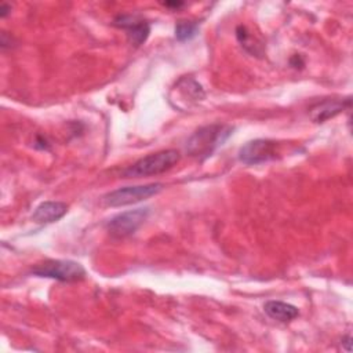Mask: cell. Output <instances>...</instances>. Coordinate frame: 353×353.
Here are the masks:
<instances>
[{"instance_id":"5bb4252c","label":"cell","mask_w":353,"mask_h":353,"mask_svg":"<svg viewBox=\"0 0 353 353\" xmlns=\"http://www.w3.org/2000/svg\"><path fill=\"white\" fill-rule=\"evenodd\" d=\"M165 7H170V8H179V7H182L185 3H182V1H165V3H163Z\"/></svg>"},{"instance_id":"6da1fadb","label":"cell","mask_w":353,"mask_h":353,"mask_svg":"<svg viewBox=\"0 0 353 353\" xmlns=\"http://www.w3.org/2000/svg\"><path fill=\"white\" fill-rule=\"evenodd\" d=\"M233 127L228 124H208L196 130L186 141V152L189 156L205 160L232 135Z\"/></svg>"},{"instance_id":"9c48e42d","label":"cell","mask_w":353,"mask_h":353,"mask_svg":"<svg viewBox=\"0 0 353 353\" xmlns=\"http://www.w3.org/2000/svg\"><path fill=\"white\" fill-rule=\"evenodd\" d=\"M68 212V204L62 201H44L39 204L33 214L32 219L36 223H52L59 221Z\"/></svg>"},{"instance_id":"30bf717a","label":"cell","mask_w":353,"mask_h":353,"mask_svg":"<svg viewBox=\"0 0 353 353\" xmlns=\"http://www.w3.org/2000/svg\"><path fill=\"white\" fill-rule=\"evenodd\" d=\"M263 310L270 319L280 323H288L295 317H298L299 314V310L296 306L287 302H281V301H268L263 305Z\"/></svg>"},{"instance_id":"7a4b0ae2","label":"cell","mask_w":353,"mask_h":353,"mask_svg":"<svg viewBox=\"0 0 353 353\" xmlns=\"http://www.w3.org/2000/svg\"><path fill=\"white\" fill-rule=\"evenodd\" d=\"M181 159V154L175 149H167L160 150L156 153H150L138 161H135L132 165H130L127 170H124V176L132 178V176H150L157 175L168 171L172 168Z\"/></svg>"},{"instance_id":"7c38bea8","label":"cell","mask_w":353,"mask_h":353,"mask_svg":"<svg viewBox=\"0 0 353 353\" xmlns=\"http://www.w3.org/2000/svg\"><path fill=\"white\" fill-rule=\"evenodd\" d=\"M12 43V37L10 36V34H7L6 32H3L1 33V37H0V46H1V48L3 50H6V48H11V44Z\"/></svg>"},{"instance_id":"8992f818","label":"cell","mask_w":353,"mask_h":353,"mask_svg":"<svg viewBox=\"0 0 353 353\" xmlns=\"http://www.w3.org/2000/svg\"><path fill=\"white\" fill-rule=\"evenodd\" d=\"M149 216V208H135L120 212L110 218L106 223L108 232L117 239L132 234Z\"/></svg>"},{"instance_id":"8fae6325","label":"cell","mask_w":353,"mask_h":353,"mask_svg":"<svg viewBox=\"0 0 353 353\" xmlns=\"http://www.w3.org/2000/svg\"><path fill=\"white\" fill-rule=\"evenodd\" d=\"M199 33V23L194 21H179L175 25V37L179 41L193 39Z\"/></svg>"},{"instance_id":"277c9868","label":"cell","mask_w":353,"mask_h":353,"mask_svg":"<svg viewBox=\"0 0 353 353\" xmlns=\"http://www.w3.org/2000/svg\"><path fill=\"white\" fill-rule=\"evenodd\" d=\"M163 190V183H148L138 186H125L106 193L102 197V201L108 207H121L128 204H135L142 200H146L152 196H156Z\"/></svg>"},{"instance_id":"4fadbf2b","label":"cell","mask_w":353,"mask_h":353,"mask_svg":"<svg viewBox=\"0 0 353 353\" xmlns=\"http://www.w3.org/2000/svg\"><path fill=\"white\" fill-rule=\"evenodd\" d=\"M10 12H11V6L7 4V3H1V6H0V17L6 18Z\"/></svg>"},{"instance_id":"ba28073f","label":"cell","mask_w":353,"mask_h":353,"mask_svg":"<svg viewBox=\"0 0 353 353\" xmlns=\"http://www.w3.org/2000/svg\"><path fill=\"white\" fill-rule=\"evenodd\" d=\"M352 105L350 97L343 99H324L321 102L314 103L309 109V117L314 123H324L339 113H342L345 109H349Z\"/></svg>"},{"instance_id":"9a60e30c","label":"cell","mask_w":353,"mask_h":353,"mask_svg":"<svg viewBox=\"0 0 353 353\" xmlns=\"http://www.w3.org/2000/svg\"><path fill=\"white\" fill-rule=\"evenodd\" d=\"M350 341H352V339H350V336H349V335H346V336L343 338V342H345V345H346V347H345V349H346L347 352H350Z\"/></svg>"},{"instance_id":"5b68a950","label":"cell","mask_w":353,"mask_h":353,"mask_svg":"<svg viewBox=\"0 0 353 353\" xmlns=\"http://www.w3.org/2000/svg\"><path fill=\"white\" fill-rule=\"evenodd\" d=\"M279 154V145L270 139H254L244 143L239 150V160L245 165H256L274 160Z\"/></svg>"},{"instance_id":"52a82bcc","label":"cell","mask_w":353,"mask_h":353,"mask_svg":"<svg viewBox=\"0 0 353 353\" xmlns=\"http://www.w3.org/2000/svg\"><path fill=\"white\" fill-rule=\"evenodd\" d=\"M113 25L124 29L127 32L128 41L135 47L143 44L150 33L149 22L139 18L138 15H131V14L117 15L113 21Z\"/></svg>"},{"instance_id":"3957f363","label":"cell","mask_w":353,"mask_h":353,"mask_svg":"<svg viewBox=\"0 0 353 353\" xmlns=\"http://www.w3.org/2000/svg\"><path fill=\"white\" fill-rule=\"evenodd\" d=\"M32 273L39 277L54 279L65 283L80 281L87 276L85 269L79 262L70 259H47L37 263L32 269Z\"/></svg>"}]
</instances>
